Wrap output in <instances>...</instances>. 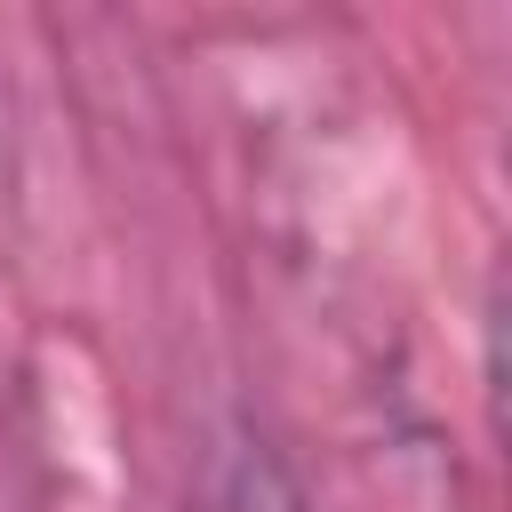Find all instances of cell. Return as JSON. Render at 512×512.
<instances>
[{"label":"cell","mask_w":512,"mask_h":512,"mask_svg":"<svg viewBox=\"0 0 512 512\" xmlns=\"http://www.w3.org/2000/svg\"><path fill=\"white\" fill-rule=\"evenodd\" d=\"M208 512H304V496L288 488V472H280L272 456H240V464L216 480Z\"/></svg>","instance_id":"1"}]
</instances>
